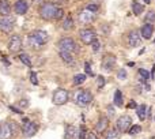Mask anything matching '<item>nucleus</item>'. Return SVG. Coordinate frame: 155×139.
<instances>
[{
  "mask_svg": "<svg viewBox=\"0 0 155 139\" xmlns=\"http://www.w3.org/2000/svg\"><path fill=\"white\" fill-rule=\"evenodd\" d=\"M63 10L59 7L57 4L55 3H51V1H48V3H44V4L40 7V16H41L42 19H59V18H61L63 16Z\"/></svg>",
  "mask_w": 155,
  "mask_h": 139,
  "instance_id": "f257e3e1",
  "label": "nucleus"
},
{
  "mask_svg": "<svg viewBox=\"0 0 155 139\" xmlns=\"http://www.w3.org/2000/svg\"><path fill=\"white\" fill-rule=\"evenodd\" d=\"M73 100H75L76 105H79V106H87L88 104L93 101V94L88 90H79V92L75 93Z\"/></svg>",
  "mask_w": 155,
  "mask_h": 139,
  "instance_id": "f03ea898",
  "label": "nucleus"
},
{
  "mask_svg": "<svg viewBox=\"0 0 155 139\" xmlns=\"http://www.w3.org/2000/svg\"><path fill=\"white\" fill-rule=\"evenodd\" d=\"M59 48L61 49V51H65V52H79V48H78V45L75 44V41H73L71 37H64V38H61L60 41H59Z\"/></svg>",
  "mask_w": 155,
  "mask_h": 139,
  "instance_id": "7ed1b4c3",
  "label": "nucleus"
},
{
  "mask_svg": "<svg viewBox=\"0 0 155 139\" xmlns=\"http://www.w3.org/2000/svg\"><path fill=\"white\" fill-rule=\"evenodd\" d=\"M132 127V119L128 115H123L117 119V123H116V128L119 130L120 132H128L129 128Z\"/></svg>",
  "mask_w": 155,
  "mask_h": 139,
  "instance_id": "20e7f679",
  "label": "nucleus"
},
{
  "mask_svg": "<svg viewBox=\"0 0 155 139\" xmlns=\"http://www.w3.org/2000/svg\"><path fill=\"white\" fill-rule=\"evenodd\" d=\"M23 127H22V132L25 135L26 138H31V136H34L37 134V131H38V125L36 123H33L30 120H27V119H23Z\"/></svg>",
  "mask_w": 155,
  "mask_h": 139,
  "instance_id": "39448f33",
  "label": "nucleus"
},
{
  "mask_svg": "<svg viewBox=\"0 0 155 139\" xmlns=\"http://www.w3.org/2000/svg\"><path fill=\"white\" fill-rule=\"evenodd\" d=\"M69 98V94L65 89H57L56 92L53 93V104L55 105H64V104L68 101Z\"/></svg>",
  "mask_w": 155,
  "mask_h": 139,
  "instance_id": "423d86ee",
  "label": "nucleus"
},
{
  "mask_svg": "<svg viewBox=\"0 0 155 139\" xmlns=\"http://www.w3.org/2000/svg\"><path fill=\"white\" fill-rule=\"evenodd\" d=\"M79 36H80L82 42H83V44H86V45H91V44L97 40L95 31L91 30V29H83V30H80Z\"/></svg>",
  "mask_w": 155,
  "mask_h": 139,
  "instance_id": "0eeeda50",
  "label": "nucleus"
},
{
  "mask_svg": "<svg viewBox=\"0 0 155 139\" xmlns=\"http://www.w3.org/2000/svg\"><path fill=\"white\" fill-rule=\"evenodd\" d=\"M14 25H15V19L12 16H3L0 19V30L3 33H11L12 29H14Z\"/></svg>",
  "mask_w": 155,
  "mask_h": 139,
  "instance_id": "6e6552de",
  "label": "nucleus"
},
{
  "mask_svg": "<svg viewBox=\"0 0 155 139\" xmlns=\"http://www.w3.org/2000/svg\"><path fill=\"white\" fill-rule=\"evenodd\" d=\"M21 48H22V40H21V37L18 36V34L12 36L10 38V42H8V49H10V52L15 53V52L21 51Z\"/></svg>",
  "mask_w": 155,
  "mask_h": 139,
  "instance_id": "1a4fd4ad",
  "label": "nucleus"
},
{
  "mask_svg": "<svg viewBox=\"0 0 155 139\" xmlns=\"http://www.w3.org/2000/svg\"><path fill=\"white\" fill-rule=\"evenodd\" d=\"M114 64H116V57H114L113 55H106V56L102 59L101 67H102V70H105V71H112V68L114 67Z\"/></svg>",
  "mask_w": 155,
  "mask_h": 139,
  "instance_id": "9d476101",
  "label": "nucleus"
},
{
  "mask_svg": "<svg viewBox=\"0 0 155 139\" xmlns=\"http://www.w3.org/2000/svg\"><path fill=\"white\" fill-rule=\"evenodd\" d=\"M140 31L137 30H132V31H129V34H128V45L129 46H132V48H135V46H137L140 44Z\"/></svg>",
  "mask_w": 155,
  "mask_h": 139,
  "instance_id": "9b49d317",
  "label": "nucleus"
},
{
  "mask_svg": "<svg viewBox=\"0 0 155 139\" xmlns=\"http://www.w3.org/2000/svg\"><path fill=\"white\" fill-rule=\"evenodd\" d=\"M14 10L18 15H23L29 10V4H27L26 0H16L15 4H14Z\"/></svg>",
  "mask_w": 155,
  "mask_h": 139,
  "instance_id": "f8f14e48",
  "label": "nucleus"
},
{
  "mask_svg": "<svg viewBox=\"0 0 155 139\" xmlns=\"http://www.w3.org/2000/svg\"><path fill=\"white\" fill-rule=\"evenodd\" d=\"M31 34L34 36V38H36L37 41H38V44H40V45L46 44L48 40H49V36H48V33L45 30H34L33 33H31Z\"/></svg>",
  "mask_w": 155,
  "mask_h": 139,
  "instance_id": "ddd939ff",
  "label": "nucleus"
},
{
  "mask_svg": "<svg viewBox=\"0 0 155 139\" xmlns=\"http://www.w3.org/2000/svg\"><path fill=\"white\" fill-rule=\"evenodd\" d=\"M12 130L10 127V123H3L0 125V139H10L12 136Z\"/></svg>",
  "mask_w": 155,
  "mask_h": 139,
  "instance_id": "4468645a",
  "label": "nucleus"
},
{
  "mask_svg": "<svg viewBox=\"0 0 155 139\" xmlns=\"http://www.w3.org/2000/svg\"><path fill=\"white\" fill-rule=\"evenodd\" d=\"M152 33H154V26L151 25V23H146L140 29V36L143 37V38H146V40H150L151 37H152Z\"/></svg>",
  "mask_w": 155,
  "mask_h": 139,
  "instance_id": "2eb2a0df",
  "label": "nucleus"
},
{
  "mask_svg": "<svg viewBox=\"0 0 155 139\" xmlns=\"http://www.w3.org/2000/svg\"><path fill=\"white\" fill-rule=\"evenodd\" d=\"M93 21H94L93 12H90V11H87V10L79 12V22H80V23L87 25V23H91Z\"/></svg>",
  "mask_w": 155,
  "mask_h": 139,
  "instance_id": "dca6fc26",
  "label": "nucleus"
},
{
  "mask_svg": "<svg viewBox=\"0 0 155 139\" xmlns=\"http://www.w3.org/2000/svg\"><path fill=\"white\" fill-rule=\"evenodd\" d=\"M79 130L75 125H68L65 128V139H78Z\"/></svg>",
  "mask_w": 155,
  "mask_h": 139,
  "instance_id": "f3484780",
  "label": "nucleus"
},
{
  "mask_svg": "<svg viewBox=\"0 0 155 139\" xmlns=\"http://www.w3.org/2000/svg\"><path fill=\"white\" fill-rule=\"evenodd\" d=\"M11 12V5L8 0H0V14L3 16H8Z\"/></svg>",
  "mask_w": 155,
  "mask_h": 139,
  "instance_id": "a211bd4d",
  "label": "nucleus"
},
{
  "mask_svg": "<svg viewBox=\"0 0 155 139\" xmlns=\"http://www.w3.org/2000/svg\"><path fill=\"white\" fill-rule=\"evenodd\" d=\"M108 124H109L108 117L102 116V117H99V120L97 121V124H95V130H97L98 132H103L105 130L108 128Z\"/></svg>",
  "mask_w": 155,
  "mask_h": 139,
  "instance_id": "6ab92c4d",
  "label": "nucleus"
},
{
  "mask_svg": "<svg viewBox=\"0 0 155 139\" xmlns=\"http://www.w3.org/2000/svg\"><path fill=\"white\" fill-rule=\"evenodd\" d=\"M119 138H120V131L117 128H109L103 134V139H119Z\"/></svg>",
  "mask_w": 155,
  "mask_h": 139,
  "instance_id": "aec40b11",
  "label": "nucleus"
},
{
  "mask_svg": "<svg viewBox=\"0 0 155 139\" xmlns=\"http://www.w3.org/2000/svg\"><path fill=\"white\" fill-rule=\"evenodd\" d=\"M136 112H137V116H139L140 120H146L147 117V112H148V106L146 104H142L136 108Z\"/></svg>",
  "mask_w": 155,
  "mask_h": 139,
  "instance_id": "412c9836",
  "label": "nucleus"
},
{
  "mask_svg": "<svg viewBox=\"0 0 155 139\" xmlns=\"http://www.w3.org/2000/svg\"><path fill=\"white\" fill-rule=\"evenodd\" d=\"M59 56L61 57L63 62H65L67 64H73V57L69 52H65V51H59Z\"/></svg>",
  "mask_w": 155,
  "mask_h": 139,
  "instance_id": "4be33fe9",
  "label": "nucleus"
},
{
  "mask_svg": "<svg viewBox=\"0 0 155 139\" xmlns=\"http://www.w3.org/2000/svg\"><path fill=\"white\" fill-rule=\"evenodd\" d=\"M148 78H150L148 71L144 70V68H140V70H139V81H140V83H142V85H146Z\"/></svg>",
  "mask_w": 155,
  "mask_h": 139,
  "instance_id": "5701e85b",
  "label": "nucleus"
},
{
  "mask_svg": "<svg viewBox=\"0 0 155 139\" xmlns=\"http://www.w3.org/2000/svg\"><path fill=\"white\" fill-rule=\"evenodd\" d=\"M113 102H114V105H117L120 108L123 106V93L120 92V90H116V92H114Z\"/></svg>",
  "mask_w": 155,
  "mask_h": 139,
  "instance_id": "b1692460",
  "label": "nucleus"
},
{
  "mask_svg": "<svg viewBox=\"0 0 155 139\" xmlns=\"http://www.w3.org/2000/svg\"><path fill=\"white\" fill-rule=\"evenodd\" d=\"M143 10H144V7L140 4V3H137V1H133L132 3V11H133L135 15H140L143 12Z\"/></svg>",
  "mask_w": 155,
  "mask_h": 139,
  "instance_id": "393cba45",
  "label": "nucleus"
},
{
  "mask_svg": "<svg viewBox=\"0 0 155 139\" xmlns=\"http://www.w3.org/2000/svg\"><path fill=\"white\" fill-rule=\"evenodd\" d=\"M84 81H86V75L84 74H78V75L73 77V85L75 86H79V85L84 83Z\"/></svg>",
  "mask_w": 155,
  "mask_h": 139,
  "instance_id": "a878e982",
  "label": "nucleus"
},
{
  "mask_svg": "<svg viewBox=\"0 0 155 139\" xmlns=\"http://www.w3.org/2000/svg\"><path fill=\"white\" fill-rule=\"evenodd\" d=\"M73 26V22H72V18L68 15L67 18H65V21H64V23H63V29L64 30H71Z\"/></svg>",
  "mask_w": 155,
  "mask_h": 139,
  "instance_id": "bb28decb",
  "label": "nucleus"
},
{
  "mask_svg": "<svg viewBox=\"0 0 155 139\" xmlns=\"http://www.w3.org/2000/svg\"><path fill=\"white\" fill-rule=\"evenodd\" d=\"M27 42H29V45L33 46V48H38V46H41L40 44H38V41L34 38L33 34H29V37H27Z\"/></svg>",
  "mask_w": 155,
  "mask_h": 139,
  "instance_id": "cd10ccee",
  "label": "nucleus"
},
{
  "mask_svg": "<svg viewBox=\"0 0 155 139\" xmlns=\"http://www.w3.org/2000/svg\"><path fill=\"white\" fill-rule=\"evenodd\" d=\"M146 23H151L152 25V22H155V12L154 11H148L147 14H146Z\"/></svg>",
  "mask_w": 155,
  "mask_h": 139,
  "instance_id": "c85d7f7f",
  "label": "nucleus"
},
{
  "mask_svg": "<svg viewBox=\"0 0 155 139\" xmlns=\"http://www.w3.org/2000/svg\"><path fill=\"white\" fill-rule=\"evenodd\" d=\"M19 59H21V62L23 63V64H26L27 67H31V60H30V57L27 56V55L21 53V55H19Z\"/></svg>",
  "mask_w": 155,
  "mask_h": 139,
  "instance_id": "c756f323",
  "label": "nucleus"
},
{
  "mask_svg": "<svg viewBox=\"0 0 155 139\" xmlns=\"http://www.w3.org/2000/svg\"><path fill=\"white\" fill-rule=\"evenodd\" d=\"M101 48H102V45H101V42H99V40H95V41L91 44V49H93L94 53H98L99 51H101Z\"/></svg>",
  "mask_w": 155,
  "mask_h": 139,
  "instance_id": "7c9ffc66",
  "label": "nucleus"
},
{
  "mask_svg": "<svg viewBox=\"0 0 155 139\" xmlns=\"http://www.w3.org/2000/svg\"><path fill=\"white\" fill-rule=\"evenodd\" d=\"M140 131H142V127H140L139 124H135V125H132L131 128H129V134L131 135H136V134H139Z\"/></svg>",
  "mask_w": 155,
  "mask_h": 139,
  "instance_id": "2f4dec72",
  "label": "nucleus"
},
{
  "mask_svg": "<svg viewBox=\"0 0 155 139\" xmlns=\"http://www.w3.org/2000/svg\"><path fill=\"white\" fill-rule=\"evenodd\" d=\"M8 123H10V127H11V130H12V134L16 135L19 132V125H18L15 121H8Z\"/></svg>",
  "mask_w": 155,
  "mask_h": 139,
  "instance_id": "473e14b6",
  "label": "nucleus"
},
{
  "mask_svg": "<svg viewBox=\"0 0 155 139\" xmlns=\"http://www.w3.org/2000/svg\"><path fill=\"white\" fill-rule=\"evenodd\" d=\"M86 136H87V135H86V130H84V127H80V128H79V134H78V139H86Z\"/></svg>",
  "mask_w": 155,
  "mask_h": 139,
  "instance_id": "72a5a7b5",
  "label": "nucleus"
},
{
  "mask_svg": "<svg viewBox=\"0 0 155 139\" xmlns=\"http://www.w3.org/2000/svg\"><path fill=\"white\" fill-rule=\"evenodd\" d=\"M30 81L33 85H38V78H37V74L34 71L30 72Z\"/></svg>",
  "mask_w": 155,
  "mask_h": 139,
  "instance_id": "f704fd0d",
  "label": "nucleus"
},
{
  "mask_svg": "<svg viewBox=\"0 0 155 139\" xmlns=\"http://www.w3.org/2000/svg\"><path fill=\"white\" fill-rule=\"evenodd\" d=\"M86 10L90 11V12H95V11H98V4H87V7H86Z\"/></svg>",
  "mask_w": 155,
  "mask_h": 139,
  "instance_id": "c9c22d12",
  "label": "nucleus"
},
{
  "mask_svg": "<svg viewBox=\"0 0 155 139\" xmlns=\"http://www.w3.org/2000/svg\"><path fill=\"white\" fill-rule=\"evenodd\" d=\"M84 71H86V74H87V75H90V77H94V72L91 71V68H90V64H88V63H86V64H84Z\"/></svg>",
  "mask_w": 155,
  "mask_h": 139,
  "instance_id": "e433bc0d",
  "label": "nucleus"
},
{
  "mask_svg": "<svg viewBox=\"0 0 155 139\" xmlns=\"http://www.w3.org/2000/svg\"><path fill=\"white\" fill-rule=\"evenodd\" d=\"M117 78H119V79H125V78H127V71H125V70H119Z\"/></svg>",
  "mask_w": 155,
  "mask_h": 139,
  "instance_id": "4c0bfd02",
  "label": "nucleus"
},
{
  "mask_svg": "<svg viewBox=\"0 0 155 139\" xmlns=\"http://www.w3.org/2000/svg\"><path fill=\"white\" fill-rule=\"evenodd\" d=\"M18 105H19L22 109H25V108L29 106V101H27V100H21V101L18 102Z\"/></svg>",
  "mask_w": 155,
  "mask_h": 139,
  "instance_id": "58836bf2",
  "label": "nucleus"
},
{
  "mask_svg": "<svg viewBox=\"0 0 155 139\" xmlns=\"http://www.w3.org/2000/svg\"><path fill=\"white\" fill-rule=\"evenodd\" d=\"M97 81H98V87H102L103 85H105V78L103 77H98Z\"/></svg>",
  "mask_w": 155,
  "mask_h": 139,
  "instance_id": "ea45409f",
  "label": "nucleus"
},
{
  "mask_svg": "<svg viewBox=\"0 0 155 139\" xmlns=\"http://www.w3.org/2000/svg\"><path fill=\"white\" fill-rule=\"evenodd\" d=\"M10 109L12 111V112H15V113H22V109L16 108V106H12V105H10Z\"/></svg>",
  "mask_w": 155,
  "mask_h": 139,
  "instance_id": "a19ab883",
  "label": "nucleus"
},
{
  "mask_svg": "<svg viewBox=\"0 0 155 139\" xmlns=\"http://www.w3.org/2000/svg\"><path fill=\"white\" fill-rule=\"evenodd\" d=\"M128 108H129V109H135V108H137V106H136V102H133V101H129Z\"/></svg>",
  "mask_w": 155,
  "mask_h": 139,
  "instance_id": "79ce46f5",
  "label": "nucleus"
},
{
  "mask_svg": "<svg viewBox=\"0 0 155 139\" xmlns=\"http://www.w3.org/2000/svg\"><path fill=\"white\" fill-rule=\"evenodd\" d=\"M108 113H109V116H113L114 115V109L112 108V105H109L108 106Z\"/></svg>",
  "mask_w": 155,
  "mask_h": 139,
  "instance_id": "37998d69",
  "label": "nucleus"
},
{
  "mask_svg": "<svg viewBox=\"0 0 155 139\" xmlns=\"http://www.w3.org/2000/svg\"><path fill=\"white\" fill-rule=\"evenodd\" d=\"M86 139H98V138H97V135H95V134H93V132H90V134H87Z\"/></svg>",
  "mask_w": 155,
  "mask_h": 139,
  "instance_id": "c03bdc74",
  "label": "nucleus"
},
{
  "mask_svg": "<svg viewBox=\"0 0 155 139\" xmlns=\"http://www.w3.org/2000/svg\"><path fill=\"white\" fill-rule=\"evenodd\" d=\"M1 62L4 63L5 66H10V62H8V60H7V59H5V57H3V59H1Z\"/></svg>",
  "mask_w": 155,
  "mask_h": 139,
  "instance_id": "a18cd8bd",
  "label": "nucleus"
},
{
  "mask_svg": "<svg viewBox=\"0 0 155 139\" xmlns=\"http://www.w3.org/2000/svg\"><path fill=\"white\" fill-rule=\"evenodd\" d=\"M33 1H34V3H36V4H40V3H42V1H44V0H33Z\"/></svg>",
  "mask_w": 155,
  "mask_h": 139,
  "instance_id": "49530a36",
  "label": "nucleus"
},
{
  "mask_svg": "<svg viewBox=\"0 0 155 139\" xmlns=\"http://www.w3.org/2000/svg\"><path fill=\"white\" fill-rule=\"evenodd\" d=\"M154 72H155V66L152 67V72H151V78H154Z\"/></svg>",
  "mask_w": 155,
  "mask_h": 139,
  "instance_id": "de8ad7c7",
  "label": "nucleus"
},
{
  "mask_svg": "<svg viewBox=\"0 0 155 139\" xmlns=\"http://www.w3.org/2000/svg\"><path fill=\"white\" fill-rule=\"evenodd\" d=\"M143 1H144L146 4H150V3H151V0H143Z\"/></svg>",
  "mask_w": 155,
  "mask_h": 139,
  "instance_id": "09e8293b",
  "label": "nucleus"
}]
</instances>
